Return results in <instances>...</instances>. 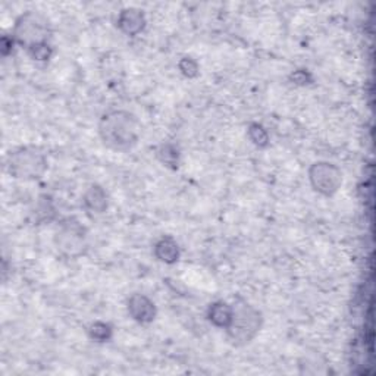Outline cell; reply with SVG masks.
Returning a JSON list of instances; mask_svg holds the SVG:
<instances>
[{"label": "cell", "instance_id": "6da1fadb", "mask_svg": "<svg viewBox=\"0 0 376 376\" xmlns=\"http://www.w3.org/2000/svg\"><path fill=\"white\" fill-rule=\"evenodd\" d=\"M98 132L105 147L113 152H128L140 140V122L130 110L112 109L102 115Z\"/></svg>", "mask_w": 376, "mask_h": 376}, {"label": "cell", "instance_id": "7a4b0ae2", "mask_svg": "<svg viewBox=\"0 0 376 376\" xmlns=\"http://www.w3.org/2000/svg\"><path fill=\"white\" fill-rule=\"evenodd\" d=\"M234 306L231 325L225 329L226 338L234 347L249 345L261 333L263 326V315L254 306L243 298H237Z\"/></svg>", "mask_w": 376, "mask_h": 376}, {"label": "cell", "instance_id": "3957f363", "mask_svg": "<svg viewBox=\"0 0 376 376\" xmlns=\"http://www.w3.org/2000/svg\"><path fill=\"white\" fill-rule=\"evenodd\" d=\"M49 169L46 155L37 147H19L8 156V171L15 179L36 181Z\"/></svg>", "mask_w": 376, "mask_h": 376}, {"label": "cell", "instance_id": "277c9868", "mask_svg": "<svg viewBox=\"0 0 376 376\" xmlns=\"http://www.w3.org/2000/svg\"><path fill=\"white\" fill-rule=\"evenodd\" d=\"M51 34L52 27L49 19L37 11H28L16 18L11 36L16 44L28 51L33 46L49 43Z\"/></svg>", "mask_w": 376, "mask_h": 376}, {"label": "cell", "instance_id": "5b68a950", "mask_svg": "<svg viewBox=\"0 0 376 376\" xmlns=\"http://www.w3.org/2000/svg\"><path fill=\"white\" fill-rule=\"evenodd\" d=\"M55 246L68 258L83 256L88 247L87 228L75 218L63 219L55 232Z\"/></svg>", "mask_w": 376, "mask_h": 376}, {"label": "cell", "instance_id": "8992f818", "mask_svg": "<svg viewBox=\"0 0 376 376\" xmlns=\"http://www.w3.org/2000/svg\"><path fill=\"white\" fill-rule=\"evenodd\" d=\"M309 182L313 190L325 197H333L343 185V172L334 163L316 162L309 168Z\"/></svg>", "mask_w": 376, "mask_h": 376}, {"label": "cell", "instance_id": "52a82bcc", "mask_svg": "<svg viewBox=\"0 0 376 376\" xmlns=\"http://www.w3.org/2000/svg\"><path fill=\"white\" fill-rule=\"evenodd\" d=\"M127 310L132 320L140 325H149L157 316V308L155 301L141 293H134L127 300Z\"/></svg>", "mask_w": 376, "mask_h": 376}, {"label": "cell", "instance_id": "ba28073f", "mask_svg": "<svg viewBox=\"0 0 376 376\" xmlns=\"http://www.w3.org/2000/svg\"><path fill=\"white\" fill-rule=\"evenodd\" d=\"M146 15L138 8H124L118 14L116 27L122 34L128 37H135L140 33H143L146 28Z\"/></svg>", "mask_w": 376, "mask_h": 376}, {"label": "cell", "instance_id": "9c48e42d", "mask_svg": "<svg viewBox=\"0 0 376 376\" xmlns=\"http://www.w3.org/2000/svg\"><path fill=\"white\" fill-rule=\"evenodd\" d=\"M83 206L93 215H103L109 209V196L100 184H90L83 193Z\"/></svg>", "mask_w": 376, "mask_h": 376}, {"label": "cell", "instance_id": "30bf717a", "mask_svg": "<svg viewBox=\"0 0 376 376\" xmlns=\"http://www.w3.org/2000/svg\"><path fill=\"white\" fill-rule=\"evenodd\" d=\"M153 254L164 265H175L181 257V249L172 235H163L155 243Z\"/></svg>", "mask_w": 376, "mask_h": 376}, {"label": "cell", "instance_id": "8fae6325", "mask_svg": "<svg viewBox=\"0 0 376 376\" xmlns=\"http://www.w3.org/2000/svg\"><path fill=\"white\" fill-rule=\"evenodd\" d=\"M232 316H234V306L226 301H215L209 304L206 312L207 320L219 329H226L232 322Z\"/></svg>", "mask_w": 376, "mask_h": 376}, {"label": "cell", "instance_id": "7c38bea8", "mask_svg": "<svg viewBox=\"0 0 376 376\" xmlns=\"http://www.w3.org/2000/svg\"><path fill=\"white\" fill-rule=\"evenodd\" d=\"M33 221L36 225H41L46 222H52L56 218V207L53 203V199L47 194H41L37 199L36 207L31 212Z\"/></svg>", "mask_w": 376, "mask_h": 376}, {"label": "cell", "instance_id": "4fadbf2b", "mask_svg": "<svg viewBox=\"0 0 376 376\" xmlns=\"http://www.w3.org/2000/svg\"><path fill=\"white\" fill-rule=\"evenodd\" d=\"M156 159L163 164L164 168H169L172 171L179 168V162H181V152L177 145L169 143H162L160 146L156 147Z\"/></svg>", "mask_w": 376, "mask_h": 376}, {"label": "cell", "instance_id": "5bb4252c", "mask_svg": "<svg viewBox=\"0 0 376 376\" xmlns=\"http://www.w3.org/2000/svg\"><path fill=\"white\" fill-rule=\"evenodd\" d=\"M87 335L94 343H99V344L109 343L113 338V326L108 322L96 320L88 325Z\"/></svg>", "mask_w": 376, "mask_h": 376}, {"label": "cell", "instance_id": "9a60e30c", "mask_svg": "<svg viewBox=\"0 0 376 376\" xmlns=\"http://www.w3.org/2000/svg\"><path fill=\"white\" fill-rule=\"evenodd\" d=\"M247 137L251 143L258 149H266L271 143L268 130L258 122H250L247 127Z\"/></svg>", "mask_w": 376, "mask_h": 376}, {"label": "cell", "instance_id": "2e32d148", "mask_svg": "<svg viewBox=\"0 0 376 376\" xmlns=\"http://www.w3.org/2000/svg\"><path fill=\"white\" fill-rule=\"evenodd\" d=\"M179 73L187 78H196L200 74V66L199 62L190 56H184L178 62Z\"/></svg>", "mask_w": 376, "mask_h": 376}, {"label": "cell", "instance_id": "e0dca14e", "mask_svg": "<svg viewBox=\"0 0 376 376\" xmlns=\"http://www.w3.org/2000/svg\"><path fill=\"white\" fill-rule=\"evenodd\" d=\"M28 56L37 62H47L53 55V47L49 43H41L30 47L27 51Z\"/></svg>", "mask_w": 376, "mask_h": 376}, {"label": "cell", "instance_id": "ac0fdd59", "mask_svg": "<svg viewBox=\"0 0 376 376\" xmlns=\"http://www.w3.org/2000/svg\"><path fill=\"white\" fill-rule=\"evenodd\" d=\"M290 81L294 84V85H298V87H306V85H310L313 84V75L310 74V70L308 69H296L291 73L290 75Z\"/></svg>", "mask_w": 376, "mask_h": 376}, {"label": "cell", "instance_id": "d6986e66", "mask_svg": "<svg viewBox=\"0 0 376 376\" xmlns=\"http://www.w3.org/2000/svg\"><path fill=\"white\" fill-rule=\"evenodd\" d=\"M15 44L16 43L12 36H4L2 40H0V52H2L4 56H8L14 51Z\"/></svg>", "mask_w": 376, "mask_h": 376}]
</instances>
